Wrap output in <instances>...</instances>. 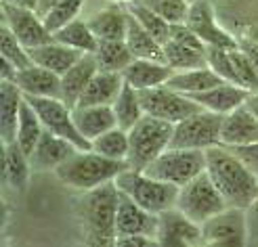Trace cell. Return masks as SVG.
<instances>
[{
	"label": "cell",
	"mask_w": 258,
	"mask_h": 247,
	"mask_svg": "<svg viewBox=\"0 0 258 247\" xmlns=\"http://www.w3.org/2000/svg\"><path fill=\"white\" fill-rule=\"evenodd\" d=\"M208 48H196L187 46L174 40H168L164 44V61L170 65L174 71H185V69H196L208 65Z\"/></svg>",
	"instance_id": "32"
},
{
	"label": "cell",
	"mask_w": 258,
	"mask_h": 247,
	"mask_svg": "<svg viewBox=\"0 0 258 247\" xmlns=\"http://www.w3.org/2000/svg\"><path fill=\"white\" fill-rule=\"evenodd\" d=\"M84 0H61V3L48 13L44 17V23L50 32H59L61 28H66L68 23H72L74 19H78L80 11H82Z\"/></svg>",
	"instance_id": "39"
},
{
	"label": "cell",
	"mask_w": 258,
	"mask_h": 247,
	"mask_svg": "<svg viewBox=\"0 0 258 247\" xmlns=\"http://www.w3.org/2000/svg\"><path fill=\"white\" fill-rule=\"evenodd\" d=\"M57 42H63L80 53L88 55V53H95L97 46H99V38L95 36V32L90 30L88 21L82 19H74L72 23H68L66 28H61L59 32L53 34Z\"/></svg>",
	"instance_id": "35"
},
{
	"label": "cell",
	"mask_w": 258,
	"mask_h": 247,
	"mask_svg": "<svg viewBox=\"0 0 258 247\" xmlns=\"http://www.w3.org/2000/svg\"><path fill=\"white\" fill-rule=\"evenodd\" d=\"M84 53L76 50L63 42H57V40H50L42 46H36V48H30V57H32V63L36 65H42V67L55 71L59 75L66 73L72 65H76L80 59H82Z\"/></svg>",
	"instance_id": "25"
},
{
	"label": "cell",
	"mask_w": 258,
	"mask_h": 247,
	"mask_svg": "<svg viewBox=\"0 0 258 247\" xmlns=\"http://www.w3.org/2000/svg\"><path fill=\"white\" fill-rule=\"evenodd\" d=\"M174 132V124L153 118V115H143L131 130H128V166L133 170H145V168L162 155L170 147Z\"/></svg>",
	"instance_id": "4"
},
{
	"label": "cell",
	"mask_w": 258,
	"mask_h": 247,
	"mask_svg": "<svg viewBox=\"0 0 258 247\" xmlns=\"http://www.w3.org/2000/svg\"><path fill=\"white\" fill-rule=\"evenodd\" d=\"M225 82L221 75H218L210 65H204V67H196V69H185V71H172L170 80L166 82L170 88H174L176 93H183L187 97L204 93L216 84Z\"/></svg>",
	"instance_id": "28"
},
{
	"label": "cell",
	"mask_w": 258,
	"mask_h": 247,
	"mask_svg": "<svg viewBox=\"0 0 258 247\" xmlns=\"http://www.w3.org/2000/svg\"><path fill=\"white\" fill-rule=\"evenodd\" d=\"M124 86V75L115 73V71H103L99 69L95 77L88 82L84 88V93L78 101L76 107H84V105H113V101L118 99L120 90Z\"/></svg>",
	"instance_id": "24"
},
{
	"label": "cell",
	"mask_w": 258,
	"mask_h": 247,
	"mask_svg": "<svg viewBox=\"0 0 258 247\" xmlns=\"http://www.w3.org/2000/svg\"><path fill=\"white\" fill-rule=\"evenodd\" d=\"M204 245H248V218L243 207H225L202 224Z\"/></svg>",
	"instance_id": "12"
},
{
	"label": "cell",
	"mask_w": 258,
	"mask_h": 247,
	"mask_svg": "<svg viewBox=\"0 0 258 247\" xmlns=\"http://www.w3.org/2000/svg\"><path fill=\"white\" fill-rule=\"evenodd\" d=\"M141 3L147 5L151 11H156L170 25L185 23L189 15V5H191L187 0H141Z\"/></svg>",
	"instance_id": "40"
},
{
	"label": "cell",
	"mask_w": 258,
	"mask_h": 247,
	"mask_svg": "<svg viewBox=\"0 0 258 247\" xmlns=\"http://www.w3.org/2000/svg\"><path fill=\"white\" fill-rule=\"evenodd\" d=\"M115 245H158V241L149 235H120L115 237Z\"/></svg>",
	"instance_id": "43"
},
{
	"label": "cell",
	"mask_w": 258,
	"mask_h": 247,
	"mask_svg": "<svg viewBox=\"0 0 258 247\" xmlns=\"http://www.w3.org/2000/svg\"><path fill=\"white\" fill-rule=\"evenodd\" d=\"M0 9H3V23L9 25L11 32L19 38V42L28 50L55 40L53 32L46 28L44 19L34 9L5 3V0L0 5Z\"/></svg>",
	"instance_id": "13"
},
{
	"label": "cell",
	"mask_w": 258,
	"mask_h": 247,
	"mask_svg": "<svg viewBox=\"0 0 258 247\" xmlns=\"http://www.w3.org/2000/svg\"><path fill=\"white\" fill-rule=\"evenodd\" d=\"M90 149L101 153L103 157L118 159V161H128V149H131V140H128V130L115 126L101 136L90 140Z\"/></svg>",
	"instance_id": "36"
},
{
	"label": "cell",
	"mask_w": 258,
	"mask_h": 247,
	"mask_svg": "<svg viewBox=\"0 0 258 247\" xmlns=\"http://www.w3.org/2000/svg\"><path fill=\"white\" fill-rule=\"evenodd\" d=\"M113 183L124 195H128L133 201H137L141 207H145V210L151 214H160L164 210L176 207L178 187L153 178L143 170H133V168H128V170H124Z\"/></svg>",
	"instance_id": "5"
},
{
	"label": "cell",
	"mask_w": 258,
	"mask_h": 247,
	"mask_svg": "<svg viewBox=\"0 0 258 247\" xmlns=\"http://www.w3.org/2000/svg\"><path fill=\"white\" fill-rule=\"evenodd\" d=\"M172 67L164 61H153V59H135L128 67L122 71L124 82L131 84L137 90H147L162 86L170 80Z\"/></svg>",
	"instance_id": "21"
},
{
	"label": "cell",
	"mask_w": 258,
	"mask_h": 247,
	"mask_svg": "<svg viewBox=\"0 0 258 247\" xmlns=\"http://www.w3.org/2000/svg\"><path fill=\"white\" fill-rule=\"evenodd\" d=\"M252 142H258V120L243 103L241 107L223 115L221 145L243 147V145H252Z\"/></svg>",
	"instance_id": "18"
},
{
	"label": "cell",
	"mask_w": 258,
	"mask_h": 247,
	"mask_svg": "<svg viewBox=\"0 0 258 247\" xmlns=\"http://www.w3.org/2000/svg\"><path fill=\"white\" fill-rule=\"evenodd\" d=\"M126 44L131 48L135 59H153L164 61V44L158 42L143 25H141L131 13H128V28H126ZM166 63V61H164Z\"/></svg>",
	"instance_id": "29"
},
{
	"label": "cell",
	"mask_w": 258,
	"mask_h": 247,
	"mask_svg": "<svg viewBox=\"0 0 258 247\" xmlns=\"http://www.w3.org/2000/svg\"><path fill=\"white\" fill-rule=\"evenodd\" d=\"M111 107H113L115 118H118V126L124 128V130H131L145 115L139 90L133 88L131 84H126V82H124L120 95H118V99L113 101Z\"/></svg>",
	"instance_id": "34"
},
{
	"label": "cell",
	"mask_w": 258,
	"mask_h": 247,
	"mask_svg": "<svg viewBox=\"0 0 258 247\" xmlns=\"http://www.w3.org/2000/svg\"><path fill=\"white\" fill-rule=\"evenodd\" d=\"M120 3H133V0H120Z\"/></svg>",
	"instance_id": "48"
},
{
	"label": "cell",
	"mask_w": 258,
	"mask_h": 247,
	"mask_svg": "<svg viewBox=\"0 0 258 247\" xmlns=\"http://www.w3.org/2000/svg\"><path fill=\"white\" fill-rule=\"evenodd\" d=\"M97 71H99V65H97L95 55L93 53L82 55V59L78 63L72 65V67L61 75V99L66 101L70 107H76L84 93V88L95 77Z\"/></svg>",
	"instance_id": "22"
},
{
	"label": "cell",
	"mask_w": 258,
	"mask_h": 247,
	"mask_svg": "<svg viewBox=\"0 0 258 247\" xmlns=\"http://www.w3.org/2000/svg\"><path fill=\"white\" fill-rule=\"evenodd\" d=\"M120 191V189H118ZM158 214L147 212L137 201L120 191L118 199V214H115V232L120 235H149L156 237Z\"/></svg>",
	"instance_id": "17"
},
{
	"label": "cell",
	"mask_w": 258,
	"mask_h": 247,
	"mask_svg": "<svg viewBox=\"0 0 258 247\" xmlns=\"http://www.w3.org/2000/svg\"><path fill=\"white\" fill-rule=\"evenodd\" d=\"M248 90L246 88H239L235 84H229V82H221L204 93L198 95H191V99L198 103V105L206 111H212L218 115H227L229 111H233L237 107H241L248 99Z\"/></svg>",
	"instance_id": "20"
},
{
	"label": "cell",
	"mask_w": 258,
	"mask_h": 247,
	"mask_svg": "<svg viewBox=\"0 0 258 247\" xmlns=\"http://www.w3.org/2000/svg\"><path fill=\"white\" fill-rule=\"evenodd\" d=\"M246 218H248V245L258 243V197L246 207Z\"/></svg>",
	"instance_id": "42"
},
{
	"label": "cell",
	"mask_w": 258,
	"mask_h": 247,
	"mask_svg": "<svg viewBox=\"0 0 258 247\" xmlns=\"http://www.w3.org/2000/svg\"><path fill=\"white\" fill-rule=\"evenodd\" d=\"M90 30L101 40H124L126 28H128V11H122L118 7L103 9L97 15L88 19Z\"/></svg>",
	"instance_id": "30"
},
{
	"label": "cell",
	"mask_w": 258,
	"mask_h": 247,
	"mask_svg": "<svg viewBox=\"0 0 258 247\" xmlns=\"http://www.w3.org/2000/svg\"><path fill=\"white\" fill-rule=\"evenodd\" d=\"M17 75V67L13 63H9L7 59H0V82H13Z\"/></svg>",
	"instance_id": "44"
},
{
	"label": "cell",
	"mask_w": 258,
	"mask_h": 247,
	"mask_svg": "<svg viewBox=\"0 0 258 247\" xmlns=\"http://www.w3.org/2000/svg\"><path fill=\"white\" fill-rule=\"evenodd\" d=\"M5 3H13V5H19V7H28V9H34V11H36V5H38V0H5Z\"/></svg>",
	"instance_id": "47"
},
{
	"label": "cell",
	"mask_w": 258,
	"mask_h": 247,
	"mask_svg": "<svg viewBox=\"0 0 258 247\" xmlns=\"http://www.w3.org/2000/svg\"><path fill=\"white\" fill-rule=\"evenodd\" d=\"M15 82L25 97H59L61 99V75L42 65H28L17 69Z\"/></svg>",
	"instance_id": "19"
},
{
	"label": "cell",
	"mask_w": 258,
	"mask_h": 247,
	"mask_svg": "<svg viewBox=\"0 0 258 247\" xmlns=\"http://www.w3.org/2000/svg\"><path fill=\"white\" fill-rule=\"evenodd\" d=\"M25 97V95H23ZM30 105L40 115V120L46 130L55 132L63 138H68L72 145H76L80 151L90 149V140H86L74 122V107H70L66 101L59 97H25Z\"/></svg>",
	"instance_id": "10"
},
{
	"label": "cell",
	"mask_w": 258,
	"mask_h": 247,
	"mask_svg": "<svg viewBox=\"0 0 258 247\" xmlns=\"http://www.w3.org/2000/svg\"><path fill=\"white\" fill-rule=\"evenodd\" d=\"M128 168H131L128 161L103 157L101 153L93 149H86V151L78 149L57 168L55 174L66 187L82 193V191L97 189L101 185L113 183Z\"/></svg>",
	"instance_id": "3"
},
{
	"label": "cell",
	"mask_w": 258,
	"mask_h": 247,
	"mask_svg": "<svg viewBox=\"0 0 258 247\" xmlns=\"http://www.w3.org/2000/svg\"><path fill=\"white\" fill-rule=\"evenodd\" d=\"M3 159H5L3 166L5 183L15 191H23L30 185V174L34 172L30 163V155L17 145V140H13L3 145Z\"/></svg>",
	"instance_id": "27"
},
{
	"label": "cell",
	"mask_w": 258,
	"mask_h": 247,
	"mask_svg": "<svg viewBox=\"0 0 258 247\" xmlns=\"http://www.w3.org/2000/svg\"><path fill=\"white\" fill-rule=\"evenodd\" d=\"M141 103H143V111L145 115H153V118L166 120L170 124H178L180 120L189 118V115L202 111L191 97L176 93L174 88L168 84H162L156 88H147V90H139Z\"/></svg>",
	"instance_id": "11"
},
{
	"label": "cell",
	"mask_w": 258,
	"mask_h": 247,
	"mask_svg": "<svg viewBox=\"0 0 258 247\" xmlns=\"http://www.w3.org/2000/svg\"><path fill=\"white\" fill-rule=\"evenodd\" d=\"M126 11L131 13V15L143 25V28L156 38L158 42L166 44L168 42V38H170V30H172V25L166 21L164 17H160L156 11H151L147 5H143L141 0H133V3H126Z\"/></svg>",
	"instance_id": "37"
},
{
	"label": "cell",
	"mask_w": 258,
	"mask_h": 247,
	"mask_svg": "<svg viewBox=\"0 0 258 247\" xmlns=\"http://www.w3.org/2000/svg\"><path fill=\"white\" fill-rule=\"evenodd\" d=\"M246 107L254 113V118L258 120V93H250L246 99Z\"/></svg>",
	"instance_id": "46"
},
{
	"label": "cell",
	"mask_w": 258,
	"mask_h": 247,
	"mask_svg": "<svg viewBox=\"0 0 258 247\" xmlns=\"http://www.w3.org/2000/svg\"><path fill=\"white\" fill-rule=\"evenodd\" d=\"M23 93L15 82H0V140L13 142L17 136Z\"/></svg>",
	"instance_id": "26"
},
{
	"label": "cell",
	"mask_w": 258,
	"mask_h": 247,
	"mask_svg": "<svg viewBox=\"0 0 258 247\" xmlns=\"http://www.w3.org/2000/svg\"><path fill=\"white\" fill-rule=\"evenodd\" d=\"M221 126H223V115L202 109L174 124L170 147L200 149V151L216 147L221 145Z\"/></svg>",
	"instance_id": "8"
},
{
	"label": "cell",
	"mask_w": 258,
	"mask_h": 247,
	"mask_svg": "<svg viewBox=\"0 0 258 247\" xmlns=\"http://www.w3.org/2000/svg\"><path fill=\"white\" fill-rule=\"evenodd\" d=\"M233 149L239 157L248 163L250 170L258 176V142H252V145H243V147H229Z\"/></svg>",
	"instance_id": "41"
},
{
	"label": "cell",
	"mask_w": 258,
	"mask_h": 247,
	"mask_svg": "<svg viewBox=\"0 0 258 247\" xmlns=\"http://www.w3.org/2000/svg\"><path fill=\"white\" fill-rule=\"evenodd\" d=\"M143 172H147L149 176L158 180H164V183L183 187L189 180L198 178L200 174L206 172V151L168 147Z\"/></svg>",
	"instance_id": "6"
},
{
	"label": "cell",
	"mask_w": 258,
	"mask_h": 247,
	"mask_svg": "<svg viewBox=\"0 0 258 247\" xmlns=\"http://www.w3.org/2000/svg\"><path fill=\"white\" fill-rule=\"evenodd\" d=\"M120 191L115 183L82 191L74 203V212L82 239L88 245H115V214H118Z\"/></svg>",
	"instance_id": "2"
},
{
	"label": "cell",
	"mask_w": 258,
	"mask_h": 247,
	"mask_svg": "<svg viewBox=\"0 0 258 247\" xmlns=\"http://www.w3.org/2000/svg\"><path fill=\"white\" fill-rule=\"evenodd\" d=\"M208 65L225 82L246 88L248 93H258V69L250 55L241 46L237 48H208Z\"/></svg>",
	"instance_id": "9"
},
{
	"label": "cell",
	"mask_w": 258,
	"mask_h": 247,
	"mask_svg": "<svg viewBox=\"0 0 258 247\" xmlns=\"http://www.w3.org/2000/svg\"><path fill=\"white\" fill-rule=\"evenodd\" d=\"M0 55L3 59H7L9 63H13L17 69H23L32 65V57H30V50L25 48L19 38L11 32L9 25H0Z\"/></svg>",
	"instance_id": "38"
},
{
	"label": "cell",
	"mask_w": 258,
	"mask_h": 247,
	"mask_svg": "<svg viewBox=\"0 0 258 247\" xmlns=\"http://www.w3.org/2000/svg\"><path fill=\"white\" fill-rule=\"evenodd\" d=\"M176 207L185 216H189L191 220H196L198 224H204L208 218H212L218 212H223L229 205L221 195V191H218L216 185L212 183L208 172H204L198 178L189 180L187 185L178 187Z\"/></svg>",
	"instance_id": "7"
},
{
	"label": "cell",
	"mask_w": 258,
	"mask_h": 247,
	"mask_svg": "<svg viewBox=\"0 0 258 247\" xmlns=\"http://www.w3.org/2000/svg\"><path fill=\"white\" fill-rule=\"evenodd\" d=\"M42 132H44V124L40 120V115L30 105V101L23 97L21 111H19V124H17V136H15L17 145L30 155L34 151V147L38 145Z\"/></svg>",
	"instance_id": "33"
},
{
	"label": "cell",
	"mask_w": 258,
	"mask_h": 247,
	"mask_svg": "<svg viewBox=\"0 0 258 247\" xmlns=\"http://www.w3.org/2000/svg\"><path fill=\"white\" fill-rule=\"evenodd\" d=\"M208 48H237L239 40L216 21V11L208 0H191L185 21Z\"/></svg>",
	"instance_id": "14"
},
{
	"label": "cell",
	"mask_w": 258,
	"mask_h": 247,
	"mask_svg": "<svg viewBox=\"0 0 258 247\" xmlns=\"http://www.w3.org/2000/svg\"><path fill=\"white\" fill-rule=\"evenodd\" d=\"M156 241L164 247H191L202 243V224L185 216L178 207H170L158 214Z\"/></svg>",
	"instance_id": "15"
},
{
	"label": "cell",
	"mask_w": 258,
	"mask_h": 247,
	"mask_svg": "<svg viewBox=\"0 0 258 247\" xmlns=\"http://www.w3.org/2000/svg\"><path fill=\"white\" fill-rule=\"evenodd\" d=\"M76 151H78V147L72 145L68 138H63V136L44 128L38 145L30 153L32 170L34 172H55L57 168Z\"/></svg>",
	"instance_id": "16"
},
{
	"label": "cell",
	"mask_w": 258,
	"mask_h": 247,
	"mask_svg": "<svg viewBox=\"0 0 258 247\" xmlns=\"http://www.w3.org/2000/svg\"><path fill=\"white\" fill-rule=\"evenodd\" d=\"M206 172L229 207H246L258 197V176L239 155L225 145L206 149Z\"/></svg>",
	"instance_id": "1"
},
{
	"label": "cell",
	"mask_w": 258,
	"mask_h": 247,
	"mask_svg": "<svg viewBox=\"0 0 258 247\" xmlns=\"http://www.w3.org/2000/svg\"><path fill=\"white\" fill-rule=\"evenodd\" d=\"M93 55L97 59L99 69L115 73H122L135 61V55L131 53L126 40H101Z\"/></svg>",
	"instance_id": "31"
},
{
	"label": "cell",
	"mask_w": 258,
	"mask_h": 247,
	"mask_svg": "<svg viewBox=\"0 0 258 247\" xmlns=\"http://www.w3.org/2000/svg\"><path fill=\"white\" fill-rule=\"evenodd\" d=\"M61 3V0H38V5H36V13H38V15H40L42 19L48 15V13L50 11H53L57 5Z\"/></svg>",
	"instance_id": "45"
},
{
	"label": "cell",
	"mask_w": 258,
	"mask_h": 247,
	"mask_svg": "<svg viewBox=\"0 0 258 247\" xmlns=\"http://www.w3.org/2000/svg\"><path fill=\"white\" fill-rule=\"evenodd\" d=\"M74 122L76 128L86 140H93L103 132L118 126V118L113 113L111 105H84L74 107Z\"/></svg>",
	"instance_id": "23"
}]
</instances>
